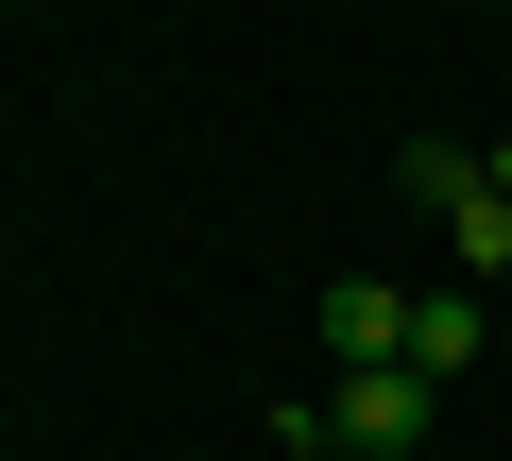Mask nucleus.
Segmentation results:
<instances>
[{"mask_svg": "<svg viewBox=\"0 0 512 461\" xmlns=\"http://www.w3.org/2000/svg\"><path fill=\"white\" fill-rule=\"evenodd\" d=\"M495 188H512V137H495Z\"/></svg>", "mask_w": 512, "mask_h": 461, "instance_id": "423d86ee", "label": "nucleus"}, {"mask_svg": "<svg viewBox=\"0 0 512 461\" xmlns=\"http://www.w3.org/2000/svg\"><path fill=\"white\" fill-rule=\"evenodd\" d=\"M478 18H495V0H478Z\"/></svg>", "mask_w": 512, "mask_h": 461, "instance_id": "0eeeda50", "label": "nucleus"}, {"mask_svg": "<svg viewBox=\"0 0 512 461\" xmlns=\"http://www.w3.org/2000/svg\"><path fill=\"white\" fill-rule=\"evenodd\" d=\"M393 188L444 222V205H478V188H495V154H478V137H410V154H393Z\"/></svg>", "mask_w": 512, "mask_h": 461, "instance_id": "7ed1b4c3", "label": "nucleus"}, {"mask_svg": "<svg viewBox=\"0 0 512 461\" xmlns=\"http://www.w3.org/2000/svg\"><path fill=\"white\" fill-rule=\"evenodd\" d=\"M478 342H495V325H478V291H427V308H410V376H444V393H461V376H478Z\"/></svg>", "mask_w": 512, "mask_h": 461, "instance_id": "20e7f679", "label": "nucleus"}, {"mask_svg": "<svg viewBox=\"0 0 512 461\" xmlns=\"http://www.w3.org/2000/svg\"><path fill=\"white\" fill-rule=\"evenodd\" d=\"M325 359H342V376H359V359H410V291L342 274V291H325Z\"/></svg>", "mask_w": 512, "mask_h": 461, "instance_id": "f03ea898", "label": "nucleus"}, {"mask_svg": "<svg viewBox=\"0 0 512 461\" xmlns=\"http://www.w3.org/2000/svg\"><path fill=\"white\" fill-rule=\"evenodd\" d=\"M325 410H342V461H410V444H427V410H444V376L359 359V376H325Z\"/></svg>", "mask_w": 512, "mask_h": 461, "instance_id": "f257e3e1", "label": "nucleus"}, {"mask_svg": "<svg viewBox=\"0 0 512 461\" xmlns=\"http://www.w3.org/2000/svg\"><path fill=\"white\" fill-rule=\"evenodd\" d=\"M444 257H461V274H512V188H478V205H444Z\"/></svg>", "mask_w": 512, "mask_h": 461, "instance_id": "39448f33", "label": "nucleus"}]
</instances>
